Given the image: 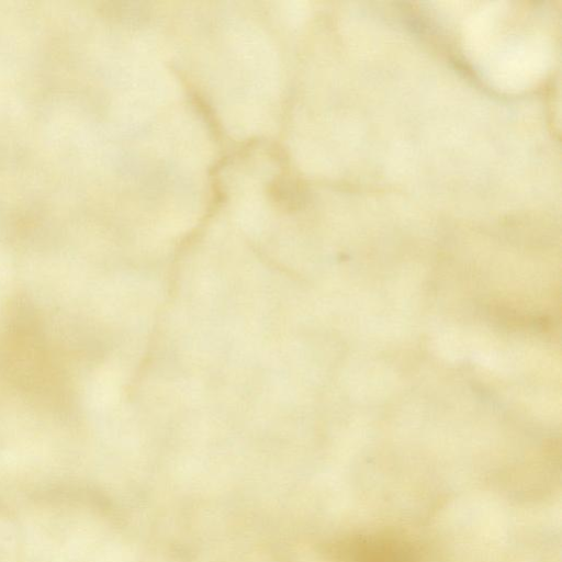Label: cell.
Segmentation results:
<instances>
[{
	"instance_id": "1",
	"label": "cell",
	"mask_w": 562,
	"mask_h": 562,
	"mask_svg": "<svg viewBox=\"0 0 562 562\" xmlns=\"http://www.w3.org/2000/svg\"><path fill=\"white\" fill-rule=\"evenodd\" d=\"M353 562H413L411 549L390 539H362L351 546Z\"/></svg>"
}]
</instances>
